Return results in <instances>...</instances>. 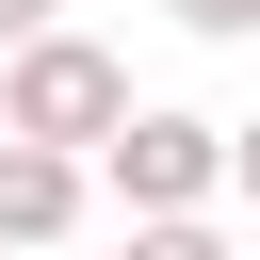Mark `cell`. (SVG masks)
Masks as SVG:
<instances>
[{
    "label": "cell",
    "mask_w": 260,
    "mask_h": 260,
    "mask_svg": "<svg viewBox=\"0 0 260 260\" xmlns=\"http://www.w3.org/2000/svg\"><path fill=\"white\" fill-rule=\"evenodd\" d=\"M130 114V65L98 49V32H65V16H32L16 49H0V130H32V146H81L98 162V130Z\"/></svg>",
    "instance_id": "6da1fadb"
},
{
    "label": "cell",
    "mask_w": 260,
    "mask_h": 260,
    "mask_svg": "<svg viewBox=\"0 0 260 260\" xmlns=\"http://www.w3.org/2000/svg\"><path fill=\"white\" fill-rule=\"evenodd\" d=\"M98 195H114L130 228H195V211L228 195V130H211V114H114V130H98Z\"/></svg>",
    "instance_id": "7a4b0ae2"
},
{
    "label": "cell",
    "mask_w": 260,
    "mask_h": 260,
    "mask_svg": "<svg viewBox=\"0 0 260 260\" xmlns=\"http://www.w3.org/2000/svg\"><path fill=\"white\" fill-rule=\"evenodd\" d=\"M98 211V162L81 146H32V130H0V244H65Z\"/></svg>",
    "instance_id": "3957f363"
},
{
    "label": "cell",
    "mask_w": 260,
    "mask_h": 260,
    "mask_svg": "<svg viewBox=\"0 0 260 260\" xmlns=\"http://www.w3.org/2000/svg\"><path fill=\"white\" fill-rule=\"evenodd\" d=\"M179 32H260V0H162Z\"/></svg>",
    "instance_id": "277c9868"
},
{
    "label": "cell",
    "mask_w": 260,
    "mask_h": 260,
    "mask_svg": "<svg viewBox=\"0 0 260 260\" xmlns=\"http://www.w3.org/2000/svg\"><path fill=\"white\" fill-rule=\"evenodd\" d=\"M228 195H244V211H260V130H228Z\"/></svg>",
    "instance_id": "5b68a950"
},
{
    "label": "cell",
    "mask_w": 260,
    "mask_h": 260,
    "mask_svg": "<svg viewBox=\"0 0 260 260\" xmlns=\"http://www.w3.org/2000/svg\"><path fill=\"white\" fill-rule=\"evenodd\" d=\"M32 16H49V0H0V49H16V32H32Z\"/></svg>",
    "instance_id": "8992f818"
}]
</instances>
